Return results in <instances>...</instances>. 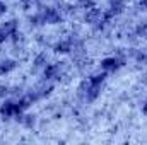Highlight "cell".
<instances>
[{
    "mask_svg": "<svg viewBox=\"0 0 147 145\" xmlns=\"http://www.w3.org/2000/svg\"><path fill=\"white\" fill-rule=\"evenodd\" d=\"M121 67H125V58H120V56H105L99 62V68L106 73L118 72Z\"/></svg>",
    "mask_w": 147,
    "mask_h": 145,
    "instance_id": "obj_4",
    "label": "cell"
},
{
    "mask_svg": "<svg viewBox=\"0 0 147 145\" xmlns=\"http://www.w3.org/2000/svg\"><path fill=\"white\" fill-rule=\"evenodd\" d=\"M135 36L139 38H147V21H142L135 26Z\"/></svg>",
    "mask_w": 147,
    "mask_h": 145,
    "instance_id": "obj_14",
    "label": "cell"
},
{
    "mask_svg": "<svg viewBox=\"0 0 147 145\" xmlns=\"http://www.w3.org/2000/svg\"><path fill=\"white\" fill-rule=\"evenodd\" d=\"M19 3L24 7V10H29V9L36 3V0H19Z\"/></svg>",
    "mask_w": 147,
    "mask_h": 145,
    "instance_id": "obj_18",
    "label": "cell"
},
{
    "mask_svg": "<svg viewBox=\"0 0 147 145\" xmlns=\"http://www.w3.org/2000/svg\"><path fill=\"white\" fill-rule=\"evenodd\" d=\"M101 17H103V10L99 7H91V9H86V14H84V22L86 24H91V26H96L101 22Z\"/></svg>",
    "mask_w": 147,
    "mask_h": 145,
    "instance_id": "obj_6",
    "label": "cell"
},
{
    "mask_svg": "<svg viewBox=\"0 0 147 145\" xmlns=\"http://www.w3.org/2000/svg\"><path fill=\"white\" fill-rule=\"evenodd\" d=\"M17 67H19V62L14 60V58H3V60H0V77H5V75L12 73Z\"/></svg>",
    "mask_w": 147,
    "mask_h": 145,
    "instance_id": "obj_8",
    "label": "cell"
},
{
    "mask_svg": "<svg viewBox=\"0 0 147 145\" xmlns=\"http://www.w3.org/2000/svg\"><path fill=\"white\" fill-rule=\"evenodd\" d=\"M106 79H108V73L106 72H94L91 73V75H87V82L91 84V85H96V87H103L105 85V82H106Z\"/></svg>",
    "mask_w": 147,
    "mask_h": 145,
    "instance_id": "obj_9",
    "label": "cell"
},
{
    "mask_svg": "<svg viewBox=\"0 0 147 145\" xmlns=\"http://www.w3.org/2000/svg\"><path fill=\"white\" fill-rule=\"evenodd\" d=\"M48 63V55H46V51H39L36 56L33 58V68L36 70V68H45V65Z\"/></svg>",
    "mask_w": 147,
    "mask_h": 145,
    "instance_id": "obj_12",
    "label": "cell"
},
{
    "mask_svg": "<svg viewBox=\"0 0 147 145\" xmlns=\"http://www.w3.org/2000/svg\"><path fill=\"white\" fill-rule=\"evenodd\" d=\"M29 24H31L33 28H39V26H43V21H41L39 12H34L33 15H29Z\"/></svg>",
    "mask_w": 147,
    "mask_h": 145,
    "instance_id": "obj_15",
    "label": "cell"
},
{
    "mask_svg": "<svg viewBox=\"0 0 147 145\" xmlns=\"http://www.w3.org/2000/svg\"><path fill=\"white\" fill-rule=\"evenodd\" d=\"M24 111L21 109L17 99H3L0 103V118L2 119H12V118H17L19 114H22Z\"/></svg>",
    "mask_w": 147,
    "mask_h": 145,
    "instance_id": "obj_2",
    "label": "cell"
},
{
    "mask_svg": "<svg viewBox=\"0 0 147 145\" xmlns=\"http://www.w3.org/2000/svg\"><path fill=\"white\" fill-rule=\"evenodd\" d=\"M51 50H53V53H57V55H69V53H72L74 50H75V38L70 36V38H62V39H58V41L51 46Z\"/></svg>",
    "mask_w": 147,
    "mask_h": 145,
    "instance_id": "obj_5",
    "label": "cell"
},
{
    "mask_svg": "<svg viewBox=\"0 0 147 145\" xmlns=\"http://www.w3.org/2000/svg\"><path fill=\"white\" fill-rule=\"evenodd\" d=\"M134 60L137 62V63H142V65H146L147 63V51L146 50H134Z\"/></svg>",
    "mask_w": 147,
    "mask_h": 145,
    "instance_id": "obj_13",
    "label": "cell"
},
{
    "mask_svg": "<svg viewBox=\"0 0 147 145\" xmlns=\"http://www.w3.org/2000/svg\"><path fill=\"white\" fill-rule=\"evenodd\" d=\"M139 9L140 10H147V0H139Z\"/></svg>",
    "mask_w": 147,
    "mask_h": 145,
    "instance_id": "obj_22",
    "label": "cell"
},
{
    "mask_svg": "<svg viewBox=\"0 0 147 145\" xmlns=\"http://www.w3.org/2000/svg\"><path fill=\"white\" fill-rule=\"evenodd\" d=\"M7 96H10V85H7V84H0V97L5 99Z\"/></svg>",
    "mask_w": 147,
    "mask_h": 145,
    "instance_id": "obj_17",
    "label": "cell"
},
{
    "mask_svg": "<svg viewBox=\"0 0 147 145\" xmlns=\"http://www.w3.org/2000/svg\"><path fill=\"white\" fill-rule=\"evenodd\" d=\"M7 39H9V36H7V33H5V31H3V29L0 28V46H2V44H3V43L7 41Z\"/></svg>",
    "mask_w": 147,
    "mask_h": 145,
    "instance_id": "obj_20",
    "label": "cell"
},
{
    "mask_svg": "<svg viewBox=\"0 0 147 145\" xmlns=\"http://www.w3.org/2000/svg\"><path fill=\"white\" fill-rule=\"evenodd\" d=\"M140 113L147 118V97L144 99V103H142V106H140Z\"/></svg>",
    "mask_w": 147,
    "mask_h": 145,
    "instance_id": "obj_21",
    "label": "cell"
},
{
    "mask_svg": "<svg viewBox=\"0 0 147 145\" xmlns=\"http://www.w3.org/2000/svg\"><path fill=\"white\" fill-rule=\"evenodd\" d=\"M63 75V70H62V63L60 62H48L43 68V80L46 82H57L60 80Z\"/></svg>",
    "mask_w": 147,
    "mask_h": 145,
    "instance_id": "obj_3",
    "label": "cell"
},
{
    "mask_svg": "<svg viewBox=\"0 0 147 145\" xmlns=\"http://www.w3.org/2000/svg\"><path fill=\"white\" fill-rule=\"evenodd\" d=\"M38 12L41 15L43 26H57V24H62L63 22V12L58 10V9H55V7H51V5L43 7Z\"/></svg>",
    "mask_w": 147,
    "mask_h": 145,
    "instance_id": "obj_1",
    "label": "cell"
},
{
    "mask_svg": "<svg viewBox=\"0 0 147 145\" xmlns=\"http://www.w3.org/2000/svg\"><path fill=\"white\" fill-rule=\"evenodd\" d=\"M17 123H21L24 128H28V130H33V128H36V123H38V116L36 114H33V113H22V114H19L17 118Z\"/></svg>",
    "mask_w": 147,
    "mask_h": 145,
    "instance_id": "obj_7",
    "label": "cell"
},
{
    "mask_svg": "<svg viewBox=\"0 0 147 145\" xmlns=\"http://www.w3.org/2000/svg\"><path fill=\"white\" fill-rule=\"evenodd\" d=\"M125 7H127V0H110L108 2V10H110L115 17L120 15V14H123L125 12Z\"/></svg>",
    "mask_w": 147,
    "mask_h": 145,
    "instance_id": "obj_11",
    "label": "cell"
},
{
    "mask_svg": "<svg viewBox=\"0 0 147 145\" xmlns=\"http://www.w3.org/2000/svg\"><path fill=\"white\" fill-rule=\"evenodd\" d=\"M75 2H77L84 10H86V9H91V7L96 5V0H75Z\"/></svg>",
    "mask_w": 147,
    "mask_h": 145,
    "instance_id": "obj_16",
    "label": "cell"
},
{
    "mask_svg": "<svg viewBox=\"0 0 147 145\" xmlns=\"http://www.w3.org/2000/svg\"><path fill=\"white\" fill-rule=\"evenodd\" d=\"M0 28L7 33L9 39L14 36L16 33H19V22H17V19H9V21H3V22L0 24Z\"/></svg>",
    "mask_w": 147,
    "mask_h": 145,
    "instance_id": "obj_10",
    "label": "cell"
},
{
    "mask_svg": "<svg viewBox=\"0 0 147 145\" xmlns=\"http://www.w3.org/2000/svg\"><path fill=\"white\" fill-rule=\"evenodd\" d=\"M7 12H9V5L3 0H0V15H5Z\"/></svg>",
    "mask_w": 147,
    "mask_h": 145,
    "instance_id": "obj_19",
    "label": "cell"
}]
</instances>
